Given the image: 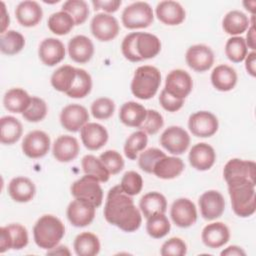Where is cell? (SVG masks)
I'll use <instances>...</instances> for the list:
<instances>
[{
  "label": "cell",
  "instance_id": "34",
  "mask_svg": "<svg viewBox=\"0 0 256 256\" xmlns=\"http://www.w3.org/2000/svg\"><path fill=\"white\" fill-rule=\"evenodd\" d=\"M21 122L13 116H4L0 119V141L5 145L16 143L22 136Z\"/></svg>",
  "mask_w": 256,
  "mask_h": 256
},
{
  "label": "cell",
  "instance_id": "46",
  "mask_svg": "<svg viewBox=\"0 0 256 256\" xmlns=\"http://www.w3.org/2000/svg\"><path fill=\"white\" fill-rule=\"evenodd\" d=\"M47 104L46 102L39 97H32L31 103L27 110L22 113L23 118L28 122H40L47 115Z\"/></svg>",
  "mask_w": 256,
  "mask_h": 256
},
{
  "label": "cell",
  "instance_id": "59",
  "mask_svg": "<svg viewBox=\"0 0 256 256\" xmlns=\"http://www.w3.org/2000/svg\"><path fill=\"white\" fill-rule=\"evenodd\" d=\"M47 254H52V255H71L69 249L66 246H64V245L56 246V247L48 250Z\"/></svg>",
  "mask_w": 256,
  "mask_h": 256
},
{
  "label": "cell",
  "instance_id": "13",
  "mask_svg": "<svg viewBox=\"0 0 256 256\" xmlns=\"http://www.w3.org/2000/svg\"><path fill=\"white\" fill-rule=\"evenodd\" d=\"M192 88L193 80L185 70L174 69L166 76L164 90L175 98L184 100L190 94Z\"/></svg>",
  "mask_w": 256,
  "mask_h": 256
},
{
  "label": "cell",
  "instance_id": "51",
  "mask_svg": "<svg viewBox=\"0 0 256 256\" xmlns=\"http://www.w3.org/2000/svg\"><path fill=\"white\" fill-rule=\"evenodd\" d=\"M164 125L163 116L157 111L153 109L147 110L146 118L142 125L139 127L140 130L144 131L146 134L154 135L156 134Z\"/></svg>",
  "mask_w": 256,
  "mask_h": 256
},
{
  "label": "cell",
  "instance_id": "21",
  "mask_svg": "<svg viewBox=\"0 0 256 256\" xmlns=\"http://www.w3.org/2000/svg\"><path fill=\"white\" fill-rule=\"evenodd\" d=\"M188 159L190 165L193 168L199 171H206L214 165L216 160V153L211 145L205 142H201L192 146Z\"/></svg>",
  "mask_w": 256,
  "mask_h": 256
},
{
  "label": "cell",
  "instance_id": "5",
  "mask_svg": "<svg viewBox=\"0 0 256 256\" xmlns=\"http://www.w3.org/2000/svg\"><path fill=\"white\" fill-rule=\"evenodd\" d=\"M256 184L244 182L228 185V193L234 213L242 218L249 217L256 210Z\"/></svg>",
  "mask_w": 256,
  "mask_h": 256
},
{
  "label": "cell",
  "instance_id": "10",
  "mask_svg": "<svg viewBox=\"0 0 256 256\" xmlns=\"http://www.w3.org/2000/svg\"><path fill=\"white\" fill-rule=\"evenodd\" d=\"M27 229L21 224H9L0 228V253L9 249L20 250L28 244Z\"/></svg>",
  "mask_w": 256,
  "mask_h": 256
},
{
  "label": "cell",
  "instance_id": "14",
  "mask_svg": "<svg viewBox=\"0 0 256 256\" xmlns=\"http://www.w3.org/2000/svg\"><path fill=\"white\" fill-rule=\"evenodd\" d=\"M51 140L47 133L41 130L29 132L22 141L23 153L32 159H37L45 156L50 149Z\"/></svg>",
  "mask_w": 256,
  "mask_h": 256
},
{
  "label": "cell",
  "instance_id": "32",
  "mask_svg": "<svg viewBox=\"0 0 256 256\" xmlns=\"http://www.w3.org/2000/svg\"><path fill=\"white\" fill-rule=\"evenodd\" d=\"M32 97L22 88H11L3 97V104L6 110L12 113H23L31 103Z\"/></svg>",
  "mask_w": 256,
  "mask_h": 256
},
{
  "label": "cell",
  "instance_id": "20",
  "mask_svg": "<svg viewBox=\"0 0 256 256\" xmlns=\"http://www.w3.org/2000/svg\"><path fill=\"white\" fill-rule=\"evenodd\" d=\"M80 137L88 150L96 151L107 143L109 135L106 128L101 124L88 122L80 129Z\"/></svg>",
  "mask_w": 256,
  "mask_h": 256
},
{
  "label": "cell",
  "instance_id": "2",
  "mask_svg": "<svg viewBox=\"0 0 256 256\" xmlns=\"http://www.w3.org/2000/svg\"><path fill=\"white\" fill-rule=\"evenodd\" d=\"M160 50V39L156 35L146 32H132L124 37L121 44L123 56L131 62L154 58Z\"/></svg>",
  "mask_w": 256,
  "mask_h": 256
},
{
  "label": "cell",
  "instance_id": "23",
  "mask_svg": "<svg viewBox=\"0 0 256 256\" xmlns=\"http://www.w3.org/2000/svg\"><path fill=\"white\" fill-rule=\"evenodd\" d=\"M65 46L56 38L44 39L38 49V55L40 60L46 66H54L60 63L65 58Z\"/></svg>",
  "mask_w": 256,
  "mask_h": 256
},
{
  "label": "cell",
  "instance_id": "44",
  "mask_svg": "<svg viewBox=\"0 0 256 256\" xmlns=\"http://www.w3.org/2000/svg\"><path fill=\"white\" fill-rule=\"evenodd\" d=\"M225 54L227 58L234 63L242 62L248 54L245 39L240 36L229 38L225 44Z\"/></svg>",
  "mask_w": 256,
  "mask_h": 256
},
{
  "label": "cell",
  "instance_id": "12",
  "mask_svg": "<svg viewBox=\"0 0 256 256\" xmlns=\"http://www.w3.org/2000/svg\"><path fill=\"white\" fill-rule=\"evenodd\" d=\"M90 28L92 35L102 42L113 40L120 30L118 20L107 13L96 14L91 20Z\"/></svg>",
  "mask_w": 256,
  "mask_h": 256
},
{
  "label": "cell",
  "instance_id": "30",
  "mask_svg": "<svg viewBox=\"0 0 256 256\" xmlns=\"http://www.w3.org/2000/svg\"><path fill=\"white\" fill-rule=\"evenodd\" d=\"M185 165L182 159L175 156H165L158 160L153 168V174L160 179H174L184 170Z\"/></svg>",
  "mask_w": 256,
  "mask_h": 256
},
{
  "label": "cell",
  "instance_id": "40",
  "mask_svg": "<svg viewBox=\"0 0 256 256\" xmlns=\"http://www.w3.org/2000/svg\"><path fill=\"white\" fill-rule=\"evenodd\" d=\"M92 89L91 75L82 68H76V78L71 89L66 93L70 98H84Z\"/></svg>",
  "mask_w": 256,
  "mask_h": 256
},
{
  "label": "cell",
  "instance_id": "56",
  "mask_svg": "<svg viewBox=\"0 0 256 256\" xmlns=\"http://www.w3.org/2000/svg\"><path fill=\"white\" fill-rule=\"evenodd\" d=\"M254 15H252V20L250 22V26L248 27V32L246 35V45L247 48L252 49L254 51L256 49V40H255V27H254Z\"/></svg>",
  "mask_w": 256,
  "mask_h": 256
},
{
  "label": "cell",
  "instance_id": "3",
  "mask_svg": "<svg viewBox=\"0 0 256 256\" xmlns=\"http://www.w3.org/2000/svg\"><path fill=\"white\" fill-rule=\"evenodd\" d=\"M65 235V226L54 215L41 216L33 227V237L36 245L42 249L50 250L58 245Z\"/></svg>",
  "mask_w": 256,
  "mask_h": 256
},
{
  "label": "cell",
  "instance_id": "31",
  "mask_svg": "<svg viewBox=\"0 0 256 256\" xmlns=\"http://www.w3.org/2000/svg\"><path fill=\"white\" fill-rule=\"evenodd\" d=\"M147 114V109L134 101L124 103L119 111L120 121L129 127L139 128L144 122Z\"/></svg>",
  "mask_w": 256,
  "mask_h": 256
},
{
  "label": "cell",
  "instance_id": "39",
  "mask_svg": "<svg viewBox=\"0 0 256 256\" xmlns=\"http://www.w3.org/2000/svg\"><path fill=\"white\" fill-rule=\"evenodd\" d=\"M82 169L86 175L95 177L99 182H107L110 178V173L102 163V161L94 155L88 154L82 158Z\"/></svg>",
  "mask_w": 256,
  "mask_h": 256
},
{
  "label": "cell",
  "instance_id": "4",
  "mask_svg": "<svg viewBox=\"0 0 256 256\" xmlns=\"http://www.w3.org/2000/svg\"><path fill=\"white\" fill-rule=\"evenodd\" d=\"M160 84V71L154 66L143 65L135 70L131 81V92L138 99L148 100L156 95Z\"/></svg>",
  "mask_w": 256,
  "mask_h": 256
},
{
  "label": "cell",
  "instance_id": "1",
  "mask_svg": "<svg viewBox=\"0 0 256 256\" xmlns=\"http://www.w3.org/2000/svg\"><path fill=\"white\" fill-rule=\"evenodd\" d=\"M103 213L108 223L124 232H134L142 223L141 212L135 206L132 196L126 194L120 185L108 191Z\"/></svg>",
  "mask_w": 256,
  "mask_h": 256
},
{
  "label": "cell",
  "instance_id": "41",
  "mask_svg": "<svg viewBox=\"0 0 256 256\" xmlns=\"http://www.w3.org/2000/svg\"><path fill=\"white\" fill-rule=\"evenodd\" d=\"M47 25L52 33L61 36L68 34L75 26V22L67 12L61 10L49 16Z\"/></svg>",
  "mask_w": 256,
  "mask_h": 256
},
{
  "label": "cell",
  "instance_id": "52",
  "mask_svg": "<svg viewBox=\"0 0 256 256\" xmlns=\"http://www.w3.org/2000/svg\"><path fill=\"white\" fill-rule=\"evenodd\" d=\"M187 253V245L179 237H172L165 241L160 250L162 256H184Z\"/></svg>",
  "mask_w": 256,
  "mask_h": 256
},
{
  "label": "cell",
  "instance_id": "24",
  "mask_svg": "<svg viewBox=\"0 0 256 256\" xmlns=\"http://www.w3.org/2000/svg\"><path fill=\"white\" fill-rule=\"evenodd\" d=\"M202 242L211 249L224 246L230 239V231L223 222H213L206 225L201 234Z\"/></svg>",
  "mask_w": 256,
  "mask_h": 256
},
{
  "label": "cell",
  "instance_id": "53",
  "mask_svg": "<svg viewBox=\"0 0 256 256\" xmlns=\"http://www.w3.org/2000/svg\"><path fill=\"white\" fill-rule=\"evenodd\" d=\"M159 103L168 112H176L180 110L184 104L183 99H178L170 95L166 90H162L159 96Z\"/></svg>",
  "mask_w": 256,
  "mask_h": 256
},
{
  "label": "cell",
  "instance_id": "18",
  "mask_svg": "<svg viewBox=\"0 0 256 256\" xmlns=\"http://www.w3.org/2000/svg\"><path fill=\"white\" fill-rule=\"evenodd\" d=\"M96 207L87 201L77 199L71 201L67 207V218L75 227H85L92 223Z\"/></svg>",
  "mask_w": 256,
  "mask_h": 256
},
{
  "label": "cell",
  "instance_id": "36",
  "mask_svg": "<svg viewBox=\"0 0 256 256\" xmlns=\"http://www.w3.org/2000/svg\"><path fill=\"white\" fill-rule=\"evenodd\" d=\"M250 25V20L242 11H229L223 18L222 27L229 35H239L244 33Z\"/></svg>",
  "mask_w": 256,
  "mask_h": 256
},
{
  "label": "cell",
  "instance_id": "8",
  "mask_svg": "<svg viewBox=\"0 0 256 256\" xmlns=\"http://www.w3.org/2000/svg\"><path fill=\"white\" fill-rule=\"evenodd\" d=\"M99 183L95 177L85 174L71 185V194L74 198L87 201L97 208L103 201V190Z\"/></svg>",
  "mask_w": 256,
  "mask_h": 256
},
{
  "label": "cell",
  "instance_id": "50",
  "mask_svg": "<svg viewBox=\"0 0 256 256\" xmlns=\"http://www.w3.org/2000/svg\"><path fill=\"white\" fill-rule=\"evenodd\" d=\"M99 159L102 161L110 175L118 174L124 168V159L116 150H106L100 154Z\"/></svg>",
  "mask_w": 256,
  "mask_h": 256
},
{
  "label": "cell",
  "instance_id": "29",
  "mask_svg": "<svg viewBox=\"0 0 256 256\" xmlns=\"http://www.w3.org/2000/svg\"><path fill=\"white\" fill-rule=\"evenodd\" d=\"M237 79L235 69L226 64L216 66L211 73V83L213 87L222 92L232 90L237 84Z\"/></svg>",
  "mask_w": 256,
  "mask_h": 256
},
{
  "label": "cell",
  "instance_id": "48",
  "mask_svg": "<svg viewBox=\"0 0 256 256\" xmlns=\"http://www.w3.org/2000/svg\"><path fill=\"white\" fill-rule=\"evenodd\" d=\"M115 111V103L112 99L101 97L91 104V113L94 118L99 120L109 119Z\"/></svg>",
  "mask_w": 256,
  "mask_h": 256
},
{
  "label": "cell",
  "instance_id": "17",
  "mask_svg": "<svg viewBox=\"0 0 256 256\" xmlns=\"http://www.w3.org/2000/svg\"><path fill=\"white\" fill-rule=\"evenodd\" d=\"M201 216L208 221L222 216L225 210V200L223 195L216 190L204 192L198 200Z\"/></svg>",
  "mask_w": 256,
  "mask_h": 256
},
{
  "label": "cell",
  "instance_id": "37",
  "mask_svg": "<svg viewBox=\"0 0 256 256\" xmlns=\"http://www.w3.org/2000/svg\"><path fill=\"white\" fill-rule=\"evenodd\" d=\"M76 78V68L71 65H63L56 69L51 76V85L52 87L63 93H67Z\"/></svg>",
  "mask_w": 256,
  "mask_h": 256
},
{
  "label": "cell",
  "instance_id": "9",
  "mask_svg": "<svg viewBox=\"0 0 256 256\" xmlns=\"http://www.w3.org/2000/svg\"><path fill=\"white\" fill-rule=\"evenodd\" d=\"M161 146L173 155L183 154L190 145L188 132L180 126L166 128L160 136Z\"/></svg>",
  "mask_w": 256,
  "mask_h": 256
},
{
  "label": "cell",
  "instance_id": "45",
  "mask_svg": "<svg viewBox=\"0 0 256 256\" xmlns=\"http://www.w3.org/2000/svg\"><path fill=\"white\" fill-rule=\"evenodd\" d=\"M61 10L73 18L75 25L83 24L89 16L88 4L83 0H68L64 2Z\"/></svg>",
  "mask_w": 256,
  "mask_h": 256
},
{
  "label": "cell",
  "instance_id": "38",
  "mask_svg": "<svg viewBox=\"0 0 256 256\" xmlns=\"http://www.w3.org/2000/svg\"><path fill=\"white\" fill-rule=\"evenodd\" d=\"M24 46V36L15 30H7L0 36V50L5 55H15L19 53Z\"/></svg>",
  "mask_w": 256,
  "mask_h": 256
},
{
  "label": "cell",
  "instance_id": "57",
  "mask_svg": "<svg viewBox=\"0 0 256 256\" xmlns=\"http://www.w3.org/2000/svg\"><path fill=\"white\" fill-rule=\"evenodd\" d=\"M222 256H245L246 255V252L239 246H236V245H231L227 248H225L224 250L221 251L220 253Z\"/></svg>",
  "mask_w": 256,
  "mask_h": 256
},
{
  "label": "cell",
  "instance_id": "27",
  "mask_svg": "<svg viewBox=\"0 0 256 256\" xmlns=\"http://www.w3.org/2000/svg\"><path fill=\"white\" fill-rule=\"evenodd\" d=\"M68 54L76 63H87L94 54V45L87 36L76 35L68 42Z\"/></svg>",
  "mask_w": 256,
  "mask_h": 256
},
{
  "label": "cell",
  "instance_id": "25",
  "mask_svg": "<svg viewBox=\"0 0 256 256\" xmlns=\"http://www.w3.org/2000/svg\"><path fill=\"white\" fill-rule=\"evenodd\" d=\"M80 151L78 140L70 135L59 136L53 144L52 153L54 158L62 163L74 160Z\"/></svg>",
  "mask_w": 256,
  "mask_h": 256
},
{
  "label": "cell",
  "instance_id": "58",
  "mask_svg": "<svg viewBox=\"0 0 256 256\" xmlns=\"http://www.w3.org/2000/svg\"><path fill=\"white\" fill-rule=\"evenodd\" d=\"M1 8H2V17H1V34L6 32V28L9 26L10 18L9 15L6 12V7L4 2H1Z\"/></svg>",
  "mask_w": 256,
  "mask_h": 256
},
{
  "label": "cell",
  "instance_id": "43",
  "mask_svg": "<svg viewBox=\"0 0 256 256\" xmlns=\"http://www.w3.org/2000/svg\"><path fill=\"white\" fill-rule=\"evenodd\" d=\"M148 143L147 134L142 131L133 132L125 141L124 144V154L130 160H135L138 157V154L142 152Z\"/></svg>",
  "mask_w": 256,
  "mask_h": 256
},
{
  "label": "cell",
  "instance_id": "28",
  "mask_svg": "<svg viewBox=\"0 0 256 256\" xmlns=\"http://www.w3.org/2000/svg\"><path fill=\"white\" fill-rule=\"evenodd\" d=\"M35 193V185L27 177H15L8 184V194L15 202H29L33 199Z\"/></svg>",
  "mask_w": 256,
  "mask_h": 256
},
{
  "label": "cell",
  "instance_id": "16",
  "mask_svg": "<svg viewBox=\"0 0 256 256\" xmlns=\"http://www.w3.org/2000/svg\"><path fill=\"white\" fill-rule=\"evenodd\" d=\"M187 65L196 72L209 70L214 63V53L211 48L204 44L190 46L185 54Z\"/></svg>",
  "mask_w": 256,
  "mask_h": 256
},
{
  "label": "cell",
  "instance_id": "22",
  "mask_svg": "<svg viewBox=\"0 0 256 256\" xmlns=\"http://www.w3.org/2000/svg\"><path fill=\"white\" fill-rule=\"evenodd\" d=\"M155 13L159 21L169 26L181 24L186 17L183 6L179 2L171 0L159 2L156 6Z\"/></svg>",
  "mask_w": 256,
  "mask_h": 256
},
{
  "label": "cell",
  "instance_id": "60",
  "mask_svg": "<svg viewBox=\"0 0 256 256\" xmlns=\"http://www.w3.org/2000/svg\"><path fill=\"white\" fill-rule=\"evenodd\" d=\"M243 5H244L246 10H248L249 12L252 13V15H254V13H255V6H256V2L255 1H244Z\"/></svg>",
  "mask_w": 256,
  "mask_h": 256
},
{
  "label": "cell",
  "instance_id": "54",
  "mask_svg": "<svg viewBox=\"0 0 256 256\" xmlns=\"http://www.w3.org/2000/svg\"><path fill=\"white\" fill-rule=\"evenodd\" d=\"M121 4H122L121 0H108V1L93 0L92 1V5H93L95 11L103 10L107 14L116 12L119 9V7L121 6Z\"/></svg>",
  "mask_w": 256,
  "mask_h": 256
},
{
  "label": "cell",
  "instance_id": "7",
  "mask_svg": "<svg viewBox=\"0 0 256 256\" xmlns=\"http://www.w3.org/2000/svg\"><path fill=\"white\" fill-rule=\"evenodd\" d=\"M223 176L228 185L244 182L256 184V165L250 160L234 158L225 164Z\"/></svg>",
  "mask_w": 256,
  "mask_h": 256
},
{
  "label": "cell",
  "instance_id": "49",
  "mask_svg": "<svg viewBox=\"0 0 256 256\" xmlns=\"http://www.w3.org/2000/svg\"><path fill=\"white\" fill-rule=\"evenodd\" d=\"M165 156L166 154L158 148H148L139 155L138 165L142 171L153 173V168L156 162Z\"/></svg>",
  "mask_w": 256,
  "mask_h": 256
},
{
  "label": "cell",
  "instance_id": "6",
  "mask_svg": "<svg viewBox=\"0 0 256 256\" xmlns=\"http://www.w3.org/2000/svg\"><path fill=\"white\" fill-rule=\"evenodd\" d=\"M121 20L124 27L128 29L147 28L154 20L153 10L147 2H133L124 8Z\"/></svg>",
  "mask_w": 256,
  "mask_h": 256
},
{
  "label": "cell",
  "instance_id": "35",
  "mask_svg": "<svg viewBox=\"0 0 256 256\" xmlns=\"http://www.w3.org/2000/svg\"><path fill=\"white\" fill-rule=\"evenodd\" d=\"M99 238L91 232H82L74 240L73 248L78 256H95L100 251Z\"/></svg>",
  "mask_w": 256,
  "mask_h": 256
},
{
  "label": "cell",
  "instance_id": "26",
  "mask_svg": "<svg viewBox=\"0 0 256 256\" xmlns=\"http://www.w3.org/2000/svg\"><path fill=\"white\" fill-rule=\"evenodd\" d=\"M15 16L20 25L34 27L42 20L43 10L36 1H22L15 9Z\"/></svg>",
  "mask_w": 256,
  "mask_h": 256
},
{
  "label": "cell",
  "instance_id": "47",
  "mask_svg": "<svg viewBox=\"0 0 256 256\" xmlns=\"http://www.w3.org/2000/svg\"><path fill=\"white\" fill-rule=\"evenodd\" d=\"M120 187L129 196H135L142 190L143 179L136 171H127L121 179Z\"/></svg>",
  "mask_w": 256,
  "mask_h": 256
},
{
  "label": "cell",
  "instance_id": "55",
  "mask_svg": "<svg viewBox=\"0 0 256 256\" xmlns=\"http://www.w3.org/2000/svg\"><path fill=\"white\" fill-rule=\"evenodd\" d=\"M244 60H245L246 71L252 77H255L256 76V53H255V51L248 53Z\"/></svg>",
  "mask_w": 256,
  "mask_h": 256
},
{
  "label": "cell",
  "instance_id": "42",
  "mask_svg": "<svg viewBox=\"0 0 256 256\" xmlns=\"http://www.w3.org/2000/svg\"><path fill=\"white\" fill-rule=\"evenodd\" d=\"M171 229V224L165 213H155L147 218L146 231L149 236L160 239L166 236Z\"/></svg>",
  "mask_w": 256,
  "mask_h": 256
},
{
  "label": "cell",
  "instance_id": "33",
  "mask_svg": "<svg viewBox=\"0 0 256 256\" xmlns=\"http://www.w3.org/2000/svg\"><path fill=\"white\" fill-rule=\"evenodd\" d=\"M139 208L143 216L147 219L155 213H165L167 210V200L160 192H149L141 197Z\"/></svg>",
  "mask_w": 256,
  "mask_h": 256
},
{
  "label": "cell",
  "instance_id": "15",
  "mask_svg": "<svg viewBox=\"0 0 256 256\" xmlns=\"http://www.w3.org/2000/svg\"><path fill=\"white\" fill-rule=\"evenodd\" d=\"M170 216L176 226L188 228L197 221L196 206L188 198H179L172 203Z\"/></svg>",
  "mask_w": 256,
  "mask_h": 256
},
{
  "label": "cell",
  "instance_id": "19",
  "mask_svg": "<svg viewBox=\"0 0 256 256\" xmlns=\"http://www.w3.org/2000/svg\"><path fill=\"white\" fill-rule=\"evenodd\" d=\"M89 120L87 109L80 104H69L60 113V123L64 129L70 132L79 131Z\"/></svg>",
  "mask_w": 256,
  "mask_h": 256
},
{
  "label": "cell",
  "instance_id": "11",
  "mask_svg": "<svg viewBox=\"0 0 256 256\" xmlns=\"http://www.w3.org/2000/svg\"><path fill=\"white\" fill-rule=\"evenodd\" d=\"M219 127L217 117L209 111H198L190 115L188 128L190 132L200 138L213 136Z\"/></svg>",
  "mask_w": 256,
  "mask_h": 256
}]
</instances>
